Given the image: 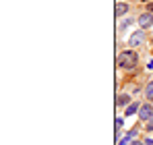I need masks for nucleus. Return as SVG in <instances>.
I'll list each match as a JSON object with an SVG mask.
<instances>
[{"mask_svg": "<svg viewBox=\"0 0 153 145\" xmlns=\"http://www.w3.org/2000/svg\"><path fill=\"white\" fill-rule=\"evenodd\" d=\"M130 145H147V143H145V139L141 137V139H134V141H130Z\"/></svg>", "mask_w": 153, "mask_h": 145, "instance_id": "13", "label": "nucleus"}, {"mask_svg": "<svg viewBox=\"0 0 153 145\" xmlns=\"http://www.w3.org/2000/svg\"><path fill=\"white\" fill-rule=\"evenodd\" d=\"M145 131H149V133H153V116L149 118V120L145 122Z\"/></svg>", "mask_w": 153, "mask_h": 145, "instance_id": "12", "label": "nucleus"}, {"mask_svg": "<svg viewBox=\"0 0 153 145\" xmlns=\"http://www.w3.org/2000/svg\"><path fill=\"white\" fill-rule=\"evenodd\" d=\"M137 137H139V126H134V129H130V131L124 133V139H128V141H134Z\"/></svg>", "mask_w": 153, "mask_h": 145, "instance_id": "9", "label": "nucleus"}, {"mask_svg": "<svg viewBox=\"0 0 153 145\" xmlns=\"http://www.w3.org/2000/svg\"><path fill=\"white\" fill-rule=\"evenodd\" d=\"M139 108H141V102H132L130 106L124 108V116H132V114H139Z\"/></svg>", "mask_w": 153, "mask_h": 145, "instance_id": "7", "label": "nucleus"}, {"mask_svg": "<svg viewBox=\"0 0 153 145\" xmlns=\"http://www.w3.org/2000/svg\"><path fill=\"white\" fill-rule=\"evenodd\" d=\"M128 10H130V6H128L126 2H116V4H114V15H116L118 19H122Z\"/></svg>", "mask_w": 153, "mask_h": 145, "instance_id": "5", "label": "nucleus"}, {"mask_svg": "<svg viewBox=\"0 0 153 145\" xmlns=\"http://www.w3.org/2000/svg\"><path fill=\"white\" fill-rule=\"evenodd\" d=\"M145 40H147V35H145V29H137L130 37H128V48L137 50L139 46H143L145 44Z\"/></svg>", "mask_w": 153, "mask_h": 145, "instance_id": "2", "label": "nucleus"}, {"mask_svg": "<svg viewBox=\"0 0 153 145\" xmlns=\"http://www.w3.org/2000/svg\"><path fill=\"white\" fill-rule=\"evenodd\" d=\"M143 93H145V99H147V102H153V81H149V83L145 85Z\"/></svg>", "mask_w": 153, "mask_h": 145, "instance_id": "8", "label": "nucleus"}, {"mask_svg": "<svg viewBox=\"0 0 153 145\" xmlns=\"http://www.w3.org/2000/svg\"><path fill=\"white\" fill-rule=\"evenodd\" d=\"M139 122H147L149 118L153 116V104L151 102H145V104H141V108H139Z\"/></svg>", "mask_w": 153, "mask_h": 145, "instance_id": "3", "label": "nucleus"}, {"mask_svg": "<svg viewBox=\"0 0 153 145\" xmlns=\"http://www.w3.org/2000/svg\"><path fill=\"white\" fill-rule=\"evenodd\" d=\"M130 23H132L130 19H122V21L118 23V31H126V29H128V25H130Z\"/></svg>", "mask_w": 153, "mask_h": 145, "instance_id": "10", "label": "nucleus"}, {"mask_svg": "<svg viewBox=\"0 0 153 145\" xmlns=\"http://www.w3.org/2000/svg\"><path fill=\"white\" fill-rule=\"evenodd\" d=\"M141 2H151V0H141Z\"/></svg>", "mask_w": 153, "mask_h": 145, "instance_id": "15", "label": "nucleus"}, {"mask_svg": "<svg viewBox=\"0 0 153 145\" xmlns=\"http://www.w3.org/2000/svg\"><path fill=\"white\" fill-rule=\"evenodd\" d=\"M132 102H130V96L128 93H116V108H124V106H130Z\"/></svg>", "mask_w": 153, "mask_h": 145, "instance_id": "6", "label": "nucleus"}, {"mask_svg": "<svg viewBox=\"0 0 153 145\" xmlns=\"http://www.w3.org/2000/svg\"><path fill=\"white\" fill-rule=\"evenodd\" d=\"M137 25H139V29H149V27H153V15L151 13H141L139 17H137Z\"/></svg>", "mask_w": 153, "mask_h": 145, "instance_id": "4", "label": "nucleus"}, {"mask_svg": "<svg viewBox=\"0 0 153 145\" xmlns=\"http://www.w3.org/2000/svg\"><path fill=\"white\" fill-rule=\"evenodd\" d=\"M124 118H126V116H116V131H122V124H124Z\"/></svg>", "mask_w": 153, "mask_h": 145, "instance_id": "11", "label": "nucleus"}, {"mask_svg": "<svg viewBox=\"0 0 153 145\" xmlns=\"http://www.w3.org/2000/svg\"><path fill=\"white\" fill-rule=\"evenodd\" d=\"M147 13H151V15H153V0H151V2H147Z\"/></svg>", "mask_w": 153, "mask_h": 145, "instance_id": "14", "label": "nucleus"}, {"mask_svg": "<svg viewBox=\"0 0 153 145\" xmlns=\"http://www.w3.org/2000/svg\"><path fill=\"white\" fill-rule=\"evenodd\" d=\"M116 67L120 71H132V69H137L139 67V54L132 48H126V50H122V52H118Z\"/></svg>", "mask_w": 153, "mask_h": 145, "instance_id": "1", "label": "nucleus"}]
</instances>
